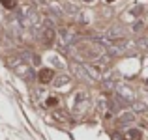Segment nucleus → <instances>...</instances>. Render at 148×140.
<instances>
[{
    "instance_id": "f257e3e1",
    "label": "nucleus",
    "mask_w": 148,
    "mask_h": 140,
    "mask_svg": "<svg viewBox=\"0 0 148 140\" xmlns=\"http://www.w3.org/2000/svg\"><path fill=\"white\" fill-rule=\"evenodd\" d=\"M54 39H56V32H54V28H53V22L47 21V24L41 28V41H43L45 45H53Z\"/></svg>"
},
{
    "instance_id": "f03ea898",
    "label": "nucleus",
    "mask_w": 148,
    "mask_h": 140,
    "mask_svg": "<svg viewBox=\"0 0 148 140\" xmlns=\"http://www.w3.org/2000/svg\"><path fill=\"white\" fill-rule=\"evenodd\" d=\"M107 37L111 41H118V39H126V30L120 26H111L107 30Z\"/></svg>"
},
{
    "instance_id": "7ed1b4c3",
    "label": "nucleus",
    "mask_w": 148,
    "mask_h": 140,
    "mask_svg": "<svg viewBox=\"0 0 148 140\" xmlns=\"http://www.w3.org/2000/svg\"><path fill=\"white\" fill-rule=\"evenodd\" d=\"M86 101H88V95L84 92H77L75 97H73V108H75L77 112H81L84 107H86Z\"/></svg>"
},
{
    "instance_id": "20e7f679",
    "label": "nucleus",
    "mask_w": 148,
    "mask_h": 140,
    "mask_svg": "<svg viewBox=\"0 0 148 140\" xmlns=\"http://www.w3.org/2000/svg\"><path fill=\"white\" fill-rule=\"evenodd\" d=\"M58 36H60V39H62V45H68V43H73V41H75L73 32L68 30V28H60L58 30Z\"/></svg>"
},
{
    "instance_id": "39448f33",
    "label": "nucleus",
    "mask_w": 148,
    "mask_h": 140,
    "mask_svg": "<svg viewBox=\"0 0 148 140\" xmlns=\"http://www.w3.org/2000/svg\"><path fill=\"white\" fill-rule=\"evenodd\" d=\"M38 79H40V82H43V84H49L51 80L54 79V71H53V69H49V67H45V69H41V71H40Z\"/></svg>"
},
{
    "instance_id": "423d86ee",
    "label": "nucleus",
    "mask_w": 148,
    "mask_h": 140,
    "mask_svg": "<svg viewBox=\"0 0 148 140\" xmlns=\"http://www.w3.org/2000/svg\"><path fill=\"white\" fill-rule=\"evenodd\" d=\"M135 120H137L135 112H124L118 116V125H127V123H133Z\"/></svg>"
},
{
    "instance_id": "0eeeda50",
    "label": "nucleus",
    "mask_w": 148,
    "mask_h": 140,
    "mask_svg": "<svg viewBox=\"0 0 148 140\" xmlns=\"http://www.w3.org/2000/svg\"><path fill=\"white\" fill-rule=\"evenodd\" d=\"M71 69H73V73H75L77 77H81V79H90V73H88V69H86V67H83V65L73 64V65H71Z\"/></svg>"
},
{
    "instance_id": "6e6552de",
    "label": "nucleus",
    "mask_w": 148,
    "mask_h": 140,
    "mask_svg": "<svg viewBox=\"0 0 148 140\" xmlns=\"http://www.w3.org/2000/svg\"><path fill=\"white\" fill-rule=\"evenodd\" d=\"M143 137V133L139 129H130V131H126V140H141Z\"/></svg>"
},
{
    "instance_id": "1a4fd4ad",
    "label": "nucleus",
    "mask_w": 148,
    "mask_h": 140,
    "mask_svg": "<svg viewBox=\"0 0 148 140\" xmlns=\"http://www.w3.org/2000/svg\"><path fill=\"white\" fill-rule=\"evenodd\" d=\"M68 82H69V77H66V75H60V77H56V79H54V86H56V88L66 86Z\"/></svg>"
},
{
    "instance_id": "9d476101",
    "label": "nucleus",
    "mask_w": 148,
    "mask_h": 140,
    "mask_svg": "<svg viewBox=\"0 0 148 140\" xmlns=\"http://www.w3.org/2000/svg\"><path fill=\"white\" fill-rule=\"evenodd\" d=\"M64 10L68 11L69 15H77V13H79V7H77V6H73V4H66V6H64Z\"/></svg>"
},
{
    "instance_id": "9b49d317",
    "label": "nucleus",
    "mask_w": 148,
    "mask_h": 140,
    "mask_svg": "<svg viewBox=\"0 0 148 140\" xmlns=\"http://www.w3.org/2000/svg\"><path fill=\"white\" fill-rule=\"evenodd\" d=\"M45 105H47V107H56V105H58V99H56V97H47Z\"/></svg>"
},
{
    "instance_id": "f8f14e48",
    "label": "nucleus",
    "mask_w": 148,
    "mask_h": 140,
    "mask_svg": "<svg viewBox=\"0 0 148 140\" xmlns=\"http://www.w3.org/2000/svg\"><path fill=\"white\" fill-rule=\"evenodd\" d=\"M137 45L141 47V49H148V37H141V39L137 41Z\"/></svg>"
},
{
    "instance_id": "ddd939ff",
    "label": "nucleus",
    "mask_w": 148,
    "mask_h": 140,
    "mask_svg": "<svg viewBox=\"0 0 148 140\" xmlns=\"http://www.w3.org/2000/svg\"><path fill=\"white\" fill-rule=\"evenodd\" d=\"M0 2H2L4 6L8 7V10H11V7H15V2H13V0H0Z\"/></svg>"
},
{
    "instance_id": "4468645a",
    "label": "nucleus",
    "mask_w": 148,
    "mask_h": 140,
    "mask_svg": "<svg viewBox=\"0 0 148 140\" xmlns=\"http://www.w3.org/2000/svg\"><path fill=\"white\" fill-rule=\"evenodd\" d=\"M143 11V6H135L133 10H130V13H133V15H139Z\"/></svg>"
},
{
    "instance_id": "2eb2a0df",
    "label": "nucleus",
    "mask_w": 148,
    "mask_h": 140,
    "mask_svg": "<svg viewBox=\"0 0 148 140\" xmlns=\"http://www.w3.org/2000/svg\"><path fill=\"white\" fill-rule=\"evenodd\" d=\"M141 28H143V22H135V26H133L135 32H141Z\"/></svg>"
},
{
    "instance_id": "dca6fc26",
    "label": "nucleus",
    "mask_w": 148,
    "mask_h": 140,
    "mask_svg": "<svg viewBox=\"0 0 148 140\" xmlns=\"http://www.w3.org/2000/svg\"><path fill=\"white\" fill-rule=\"evenodd\" d=\"M135 108H137V110H146V107L143 103H137V105H135Z\"/></svg>"
},
{
    "instance_id": "f3484780",
    "label": "nucleus",
    "mask_w": 148,
    "mask_h": 140,
    "mask_svg": "<svg viewBox=\"0 0 148 140\" xmlns=\"http://www.w3.org/2000/svg\"><path fill=\"white\" fill-rule=\"evenodd\" d=\"M83 2H86V4H92V2H94V0H83Z\"/></svg>"
},
{
    "instance_id": "a211bd4d",
    "label": "nucleus",
    "mask_w": 148,
    "mask_h": 140,
    "mask_svg": "<svg viewBox=\"0 0 148 140\" xmlns=\"http://www.w3.org/2000/svg\"><path fill=\"white\" fill-rule=\"evenodd\" d=\"M107 2H114V0H107Z\"/></svg>"
}]
</instances>
